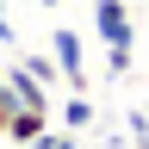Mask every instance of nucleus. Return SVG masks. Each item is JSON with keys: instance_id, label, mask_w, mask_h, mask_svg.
<instances>
[{"instance_id": "obj_1", "label": "nucleus", "mask_w": 149, "mask_h": 149, "mask_svg": "<svg viewBox=\"0 0 149 149\" xmlns=\"http://www.w3.org/2000/svg\"><path fill=\"white\" fill-rule=\"evenodd\" d=\"M93 31L106 44V68L130 74V50H137V19H130V0H93Z\"/></svg>"}, {"instance_id": "obj_2", "label": "nucleus", "mask_w": 149, "mask_h": 149, "mask_svg": "<svg viewBox=\"0 0 149 149\" xmlns=\"http://www.w3.org/2000/svg\"><path fill=\"white\" fill-rule=\"evenodd\" d=\"M50 50H56V62H62L68 93H87V37L74 31V25H62V31L50 37Z\"/></svg>"}, {"instance_id": "obj_3", "label": "nucleus", "mask_w": 149, "mask_h": 149, "mask_svg": "<svg viewBox=\"0 0 149 149\" xmlns=\"http://www.w3.org/2000/svg\"><path fill=\"white\" fill-rule=\"evenodd\" d=\"M0 74L13 81V93H19V106H37V112H50V106H56V100H50V87L37 81V74H31L25 62H13V68H0Z\"/></svg>"}, {"instance_id": "obj_4", "label": "nucleus", "mask_w": 149, "mask_h": 149, "mask_svg": "<svg viewBox=\"0 0 149 149\" xmlns=\"http://www.w3.org/2000/svg\"><path fill=\"white\" fill-rule=\"evenodd\" d=\"M44 130H50V112H37V106H19V112H13V124H6V137H13V143H37Z\"/></svg>"}, {"instance_id": "obj_5", "label": "nucleus", "mask_w": 149, "mask_h": 149, "mask_svg": "<svg viewBox=\"0 0 149 149\" xmlns=\"http://www.w3.org/2000/svg\"><path fill=\"white\" fill-rule=\"evenodd\" d=\"M25 68H31L44 87H68V81H62V62H56V56H44V50H25Z\"/></svg>"}, {"instance_id": "obj_6", "label": "nucleus", "mask_w": 149, "mask_h": 149, "mask_svg": "<svg viewBox=\"0 0 149 149\" xmlns=\"http://www.w3.org/2000/svg\"><path fill=\"white\" fill-rule=\"evenodd\" d=\"M62 124L74 130V137H81V130L93 124V100H87V93H74V100H62Z\"/></svg>"}, {"instance_id": "obj_7", "label": "nucleus", "mask_w": 149, "mask_h": 149, "mask_svg": "<svg viewBox=\"0 0 149 149\" xmlns=\"http://www.w3.org/2000/svg\"><path fill=\"white\" fill-rule=\"evenodd\" d=\"M130 143L149 149V112H130Z\"/></svg>"}, {"instance_id": "obj_8", "label": "nucleus", "mask_w": 149, "mask_h": 149, "mask_svg": "<svg viewBox=\"0 0 149 149\" xmlns=\"http://www.w3.org/2000/svg\"><path fill=\"white\" fill-rule=\"evenodd\" d=\"M0 44H6V50H19V31L6 25V13H0Z\"/></svg>"}, {"instance_id": "obj_9", "label": "nucleus", "mask_w": 149, "mask_h": 149, "mask_svg": "<svg viewBox=\"0 0 149 149\" xmlns=\"http://www.w3.org/2000/svg\"><path fill=\"white\" fill-rule=\"evenodd\" d=\"M25 6H62V0H25Z\"/></svg>"}, {"instance_id": "obj_10", "label": "nucleus", "mask_w": 149, "mask_h": 149, "mask_svg": "<svg viewBox=\"0 0 149 149\" xmlns=\"http://www.w3.org/2000/svg\"><path fill=\"white\" fill-rule=\"evenodd\" d=\"M0 13H6V0H0Z\"/></svg>"}]
</instances>
